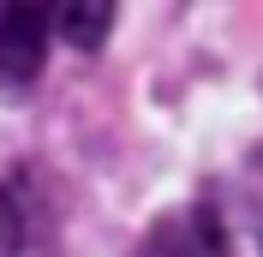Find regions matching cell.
<instances>
[{"label": "cell", "mask_w": 263, "mask_h": 257, "mask_svg": "<svg viewBox=\"0 0 263 257\" xmlns=\"http://www.w3.org/2000/svg\"><path fill=\"white\" fill-rule=\"evenodd\" d=\"M144 257H233L228 251V227L210 204H185V209H167L162 222L149 227Z\"/></svg>", "instance_id": "obj_1"}, {"label": "cell", "mask_w": 263, "mask_h": 257, "mask_svg": "<svg viewBox=\"0 0 263 257\" xmlns=\"http://www.w3.org/2000/svg\"><path fill=\"white\" fill-rule=\"evenodd\" d=\"M48 30H54V12H42V6H24V0L0 6V78L6 84H30L42 72Z\"/></svg>", "instance_id": "obj_2"}, {"label": "cell", "mask_w": 263, "mask_h": 257, "mask_svg": "<svg viewBox=\"0 0 263 257\" xmlns=\"http://www.w3.org/2000/svg\"><path fill=\"white\" fill-rule=\"evenodd\" d=\"M54 30H60L72 48L96 54L102 42H108V30H114V6H108V0H90V6H54Z\"/></svg>", "instance_id": "obj_3"}, {"label": "cell", "mask_w": 263, "mask_h": 257, "mask_svg": "<svg viewBox=\"0 0 263 257\" xmlns=\"http://www.w3.org/2000/svg\"><path fill=\"white\" fill-rule=\"evenodd\" d=\"M24 245V215H18V197L0 186V257H18Z\"/></svg>", "instance_id": "obj_4"}]
</instances>
